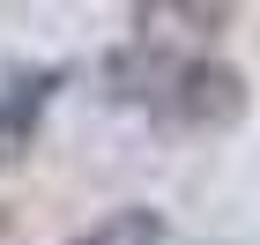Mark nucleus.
Returning a JSON list of instances; mask_svg holds the SVG:
<instances>
[{"label":"nucleus","instance_id":"obj_1","mask_svg":"<svg viewBox=\"0 0 260 245\" xmlns=\"http://www.w3.org/2000/svg\"><path fill=\"white\" fill-rule=\"evenodd\" d=\"M134 22L149 45H208L231 22V0H134Z\"/></svg>","mask_w":260,"mask_h":245},{"label":"nucleus","instance_id":"obj_2","mask_svg":"<svg viewBox=\"0 0 260 245\" xmlns=\"http://www.w3.org/2000/svg\"><path fill=\"white\" fill-rule=\"evenodd\" d=\"M52 89H60V75H15L8 89H0V171L30 156V142H38V119H45V104H52Z\"/></svg>","mask_w":260,"mask_h":245},{"label":"nucleus","instance_id":"obj_3","mask_svg":"<svg viewBox=\"0 0 260 245\" xmlns=\"http://www.w3.org/2000/svg\"><path fill=\"white\" fill-rule=\"evenodd\" d=\"M75 245H164V216L156 208H112V216L89 223Z\"/></svg>","mask_w":260,"mask_h":245}]
</instances>
